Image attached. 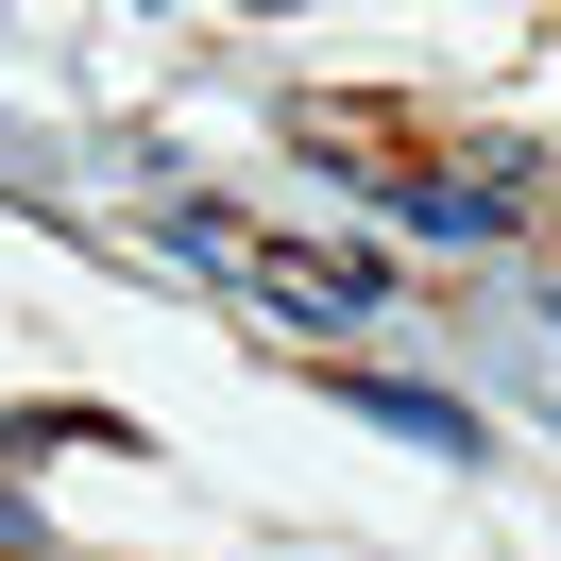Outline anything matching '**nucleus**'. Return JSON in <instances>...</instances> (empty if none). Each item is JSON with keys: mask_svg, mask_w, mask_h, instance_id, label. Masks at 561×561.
I'll return each instance as SVG.
<instances>
[{"mask_svg": "<svg viewBox=\"0 0 561 561\" xmlns=\"http://www.w3.org/2000/svg\"><path fill=\"white\" fill-rule=\"evenodd\" d=\"M375 205L409 221V239H459V255H493V239H511V187H443V171H391Z\"/></svg>", "mask_w": 561, "mask_h": 561, "instance_id": "obj_1", "label": "nucleus"}, {"mask_svg": "<svg viewBox=\"0 0 561 561\" xmlns=\"http://www.w3.org/2000/svg\"><path fill=\"white\" fill-rule=\"evenodd\" d=\"M357 409H375V425H409V443H443V459H477V409H459V391H409V375H357Z\"/></svg>", "mask_w": 561, "mask_h": 561, "instance_id": "obj_2", "label": "nucleus"}]
</instances>
